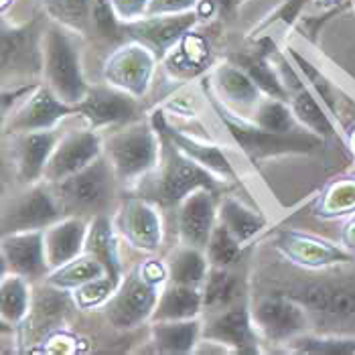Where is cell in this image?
<instances>
[{
    "label": "cell",
    "instance_id": "45",
    "mask_svg": "<svg viewBox=\"0 0 355 355\" xmlns=\"http://www.w3.org/2000/svg\"><path fill=\"white\" fill-rule=\"evenodd\" d=\"M201 0H150L146 17H161V15H181L197 10Z\"/></svg>",
    "mask_w": 355,
    "mask_h": 355
},
{
    "label": "cell",
    "instance_id": "34",
    "mask_svg": "<svg viewBox=\"0 0 355 355\" xmlns=\"http://www.w3.org/2000/svg\"><path fill=\"white\" fill-rule=\"evenodd\" d=\"M240 293H242V286H240V278L236 274L230 272V268L211 266L203 286H201L203 311L216 313L221 309H227L240 301V297H242Z\"/></svg>",
    "mask_w": 355,
    "mask_h": 355
},
{
    "label": "cell",
    "instance_id": "31",
    "mask_svg": "<svg viewBox=\"0 0 355 355\" xmlns=\"http://www.w3.org/2000/svg\"><path fill=\"white\" fill-rule=\"evenodd\" d=\"M166 268H168V282H177V284H187V286H197L201 288L207 272L211 268L209 260H207V254L205 250H199V248L183 246L177 248L168 262H166Z\"/></svg>",
    "mask_w": 355,
    "mask_h": 355
},
{
    "label": "cell",
    "instance_id": "47",
    "mask_svg": "<svg viewBox=\"0 0 355 355\" xmlns=\"http://www.w3.org/2000/svg\"><path fill=\"white\" fill-rule=\"evenodd\" d=\"M339 4H341V0H313V6H315V10H323V12L337 8Z\"/></svg>",
    "mask_w": 355,
    "mask_h": 355
},
{
    "label": "cell",
    "instance_id": "10",
    "mask_svg": "<svg viewBox=\"0 0 355 355\" xmlns=\"http://www.w3.org/2000/svg\"><path fill=\"white\" fill-rule=\"evenodd\" d=\"M272 61L278 69V76L286 87L288 94V106L293 108L297 120L301 122L302 128H306L309 132L317 135L321 138L337 137V128L333 122V116L329 114L325 104L319 100V96L309 87V83L304 82L301 71L297 69V65L293 63V59L284 51H274Z\"/></svg>",
    "mask_w": 355,
    "mask_h": 355
},
{
    "label": "cell",
    "instance_id": "27",
    "mask_svg": "<svg viewBox=\"0 0 355 355\" xmlns=\"http://www.w3.org/2000/svg\"><path fill=\"white\" fill-rule=\"evenodd\" d=\"M203 323L199 317L185 321H155L150 323V341L159 354L185 355L197 352Z\"/></svg>",
    "mask_w": 355,
    "mask_h": 355
},
{
    "label": "cell",
    "instance_id": "40",
    "mask_svg": "<svg viewBox=\"0 0 355 355\" xmlns=\"http://www.w3.org/2000/svg\"><path fill=\"white\" fill-rule=\"evenodd\" d=\"M242 246L244 244L225 225H221L218 221V225L209 238V244L205 248V254H207V260L211 266L232 268L242 258Z\"/></svg>",
    "mask_w": 355,
    "mask_h": 355
},
{
    "label": "cell",
    "instance_id": "4",
    "mask_svg": "<svg viewBox=\"0 0 355 355\" xmlns=\"http://www.w3.org/2000/svg\"><path fill=\"white\" fill-rule=\"evenodd\" d=\"M214 106L218 112L219 120L225 124L230 137L242 148V153L248 155L252 161L256 159H266V157H280V155H304L313 153L315 148L321 146L323 138L304 132L302 128L293 132H270L264 130L250 120L223 108L218 100L214 98Z\"/></svg>",
    "mask_w": 355,
    "mask_h": 355
},
{
    "label": "cell",
    "instance_id": "50",
    "mask_svg": "<svg viewBox=\"0 0 355 355\" xmlns=\"http://www.w3.org/2000/svg\"><path fill=\"white\" fill-rule=\"evenodd\" d=\"M352 150L355 153V130H354V135H352Z\"/></svg>",
    "mask_w": 355,
    "mask_h": 355
},
{
    "label": "cell",
    "instance_id": "13",
    "mask_svg": "<svg viewBox=\"0 0 355 355\" xmlns=\"http://www.w3.org/2000/svg\"><path fill=\"white\" fill-rule=\"evenodd\" d=\"M104 155V138L94 128H80L63 132L49 163L45 166L43 181L47 183H61L67 177L80 173L89 166L96 159Z\"/></svg>",
    "mask_w": 355,
    "mask_h": 355
},
{
    "label": "cell",
    "instance_id": "12",
    "mask_svg": "<svg viewBox=\"0 0 355 355\" xmlns=\"http://www.w3.org/2000/svg\"><path fill=\"white\" fill-rule=\"evenodd\" d=\"M252 319L258 333L272 343H288L304 333L306 309L288 295H266L254 302Z\"/></svg>",
    "mask_w": 355,
    "mask_h": 355
},
{
    "label": "cell",
    "instance_id": "11",
    "mask_svg": "<svg viewBox=\"0 0 355 355\" xmlns=\"http://www.w3.org/2000/svg\"><path fill=\"white\" fill-rule=\"evenodd\" d=\"M71 114H78L76 106L59 100L47 83H39L17 108L2 118V130L4 137L51 130Z\"/></svg>",
    "mask_w": 355,
    "mask_h": 355
},
{
    "label": "cell",
    "instance_id": "20",
    "mask_svg": "<svg viewBox=\"0 0 355 355\" xmlns=\"http://www.w3.org/2000/svg\"><path fill=\"white\" fill-rule=\"evenodd\" d=\"M218 225L216 191L197 189L177 205V230L183 246L205 250Z\"/></svg>",
    "mask_w": 355,
    "mask_h": 355
},
{
    "label": "cell",
    "instance_id": "21",
    "mask_svg": "<svg viewBox=\"0 0 355 355\" xmlns=\"http://www.w3.org/2000/svg\"><path fill=\"white\" fill-rule=\"evenodd\" d=\"M209 80L219 104L246 120L252 118L256 106L264 98L262 89L238 63H219L218 67H214Z\"/></svg>",
    "mask_w": 355,
    "mask_h": 355
},
{
    "label": "cell",
    "instance_id": "7",
    "mask_svg": "<svg viewBox=\"0 0 355 355\" xmlns=\"http://www.w3.org/2000/svg\"><path fill=\"white\" fill-rule=\"evenodd\" d=\"M63 218V209L51 183L39 181L4 199L2 236L19 232H41Z\"/></svg>",
    "mask_w": 355,
    "mask_h": 355
},
{
    "label": "cell",
    "instance_id": "36",
    "mask_svg": "<svg viewBox=\"0 0 355 355\" xmlns=\"http://www.w3.org/2000/svg\"><path fill=\"white\" fill-rule=\"evenodd\" d=\"M284 53L293 59V63L297 65V69L301 71V76L304 78V82L309 83V87L319 96V100L325 104V108L329 110V114L333 118L339 116V106H337V89H335V83L329 80L327 76L306 57L302 55L297 47L293 45H286L284 47Z\"/></svg>",
    "mask_w": 355,
    "mask_h": 355
},
{
    "label": "cell",
    "instance_id": "28",
    "mask_svg": "<svg viewBox=\"0 0 355 355\" xmlns=\"http://www.w3.org/2000/svg\"><path fill=\"white\" fill-rule=\"evenodd\" d=\"M201 313H203L201 288L168 282L161 291V297H159L150 323H155V321H185V319L199 317Z\"/></svg>",
    "mask_w": 355,
    "mask_h": 355
},
{
    "label": "cell",
    "instance_id": "23",
    "mask_svg": "<svg viewBox=\"0 0 355 355\" xmlns=\"http://www.w3.org/2000/svg\"><path fill=\"white\" fill-rule=\"evenodd\" d=\"M63 132L51 130H39V132H23L12 135V164L17 179L23 185H33L43 181L45 166L53 155L55 146Z\"/></svg>",
    "mask_w": 355,
    "mask_h": 355
},
{
    "label": "cell",
    "instance_id": "39",
    "mask_svg": "<svg viewBox=\"0 0 355 355\" xmlns=\"http://www.w3.org/2000/svg\"><path fill=\"white\" fill-rule=\"evenodd\" d=\"M288 352L306 355H352L355 354V339L317 337V335L301 333L288 341Z\"/></svg>",
    "mask_w": 355,
    "mask_h": 355
},
{
    "label": "cell",
    "instance_id": "29",
    "mask_svg": "<svg viewBox=\"0 0 355 355\" xmlns=\"http://www.w3.org/2000/svg\"><path fill=\"white\" fill-rule=\"evenodd\" d=\"M85 252L96 256L104 266L112 278L122 280V264H120V254L116 246V234H114V223L104 216H96L89 219L87 225V236H85Z\"/></svg>",
    "mask_w": 355,
    "mask_h": 355
},
{
    "label": "cell",
    "instance_id": "51",
    "mask_svg": "<svg viewBox=\"0 0 355 355\" xmlns=\"http://www.w3.org/2000/svg\"><path fill=\"white\" fill-rule=\"evenodd\" d=\"M238 2H240V0H238Z\"/></svg>",
    "mask_w": 355,
    "mask_h": 355
},
{
    "label": "cell",
    "instance_id": "37",
    "mask_svg": "<svg viewBox=\"0 0 355 355\" xmlns=\"http://www.w3.org/2000/svg\"><path fill=\"white\" fill-rule=\"evenodd\" d=\"M319 218H343L355 214V177L331 181L317 199Z\"/></svg>",
    "mask_w": 355,
    "mask_h": 355
},
{
    "label": "cell",
    "instance_id": "22",
    "mask_svg": "<svg viewBox=\"0 0 355 355\" xmlns=\"http://www.w3.org/2000/svg\"><path fill=\"white\" fill-rule=\"evenodd\" d=\"M315 43L331 63L355 82V10L352 6H337L319 28Z\"/></svg>",
    "mask_w": 355,
    "mask_h": 355
},
{
    "label": "cell",
    "instance_id": "38",
    "mask_svg": "<svg viewBox=\"0 0 355 355\" xmlns=\"http://www.w3.org/2000/svg\"><path fill=\"white\" fill-rule=\"evenodd\" d=\"M250 122L270 132H293L301 128V122L297 120L288 102L276 100L270 96L262 98V102L254 110Z\"/></svg>",
    "mask_w": 355,
    "mask_h": 355
},
{
    "label": "cell",
    "instance_id": "14",
    "mask_svg": "<svg viewBox=\"0 0 355 355\" xmlns=\"http://www.w3.org/2000/svg\"><path fill=\"white\" fill-rule=\"evenodd\" d=\"M258 335L260 333L254 325L252 311L244 304H232L227 309L209 313L201 331V337L207 343L221 345L234 354H256Z\"/></svg>",
    "mask_w": 355,
    "mask_h": 355
},
{
    "label": "cell",
    "instance_id": "41",
    "mask_svg": "<svg viewBox=\"0 0 355 355\" xmlns=\"http://www.w3.org/2000/svg\"><path fill=\"white\" fill-rule=\"evenodd\" d=\"M120 280L112 278L110 274L96 278L87 284H83L80 288H76L73 295V302L76 306H80L82 311H92V309H104V304L112 299V295L116 293Z\"/></svg>",
    "mask_w": 355,
    "mask_h": 355
},
{
    "label": "cell",
    "instance_id": "2",
    "mask_svg": "<svg viewBox=\"0 0 355 355\" xmlns=\"http://www.w3.org/2000/svg\"><path fill=\"white\" fill-rule=\"evenodd\" d=\"M104 155L120 183H135L161 164L163 140L153 122L132 120L104 138Z\"/></svg>",
    "mask_w": 355,
    "mask_h": 355
},
{
    "label": "cell",
    "instance_id": "16",
    "mask_svg": "<svg viewBox=\"0 0 355 355\" xmlns=\"http://www.w3.org/2000/svg\"><path fill=\"white\" fill-rule=\"evenodd\" d=\"M89 128H118L137 120L138 100L108 83L89 85L85 98L76 106Z\"/></svg>",
    "mask_w": 355,
    "mask_h": 355
},
{
    "label": "cell",
    "instance_id": "33",
    "mask_svg": "<svg viewBox=\"0 0 355 355\" xmlns=\"http://www.w3.org/2000/svg\"><path fill=\"white\" fill-rule=\"evenodd\" d=\"M31 280L19 274L4 272L0 280V315L8 325L23 323L31 313Z\"/></svg>",
    "mask_w": 355,
    "mask_h": 355
},
{
    "label": "cell",
    "instance_id": "19",
    "mask_svg": "<svg viewBox=\"0 0 355 355\" xmlns=\"http://www.w3.org/2000/svg\"><path fill=\"white\" fill-rule=\"evenodd\" d=\"M19 274L31 282L47 278L51 272L45 252V234L19 232L2 236V274Z\"/></svg>",
    "mask_w": 355,
    "mask_h": 355
},
{
    "label": "cell",
    "instance_id": "15",
    "mask_svg": "<svg viewBox=\"0 0 355 355\" xmlns=\"http://www.w3.org/2000/svg\"><path fill=\"white\" fill-rule=\"evenodd\" d=\"M118 234L142 254H155L163 244V218L159 205L144 197L126 199L116 216Z\"/></svg>",
    "mask_w": 355,
    "mask_h": 355
},
{
    "label": "cell",
    "instance_id": "49",
    "mask_svg": "<svg viewBox=\"0 0 355 355\" xmlns=\"http://www.w3.org/2000/svg\"><path fill=\"white\" fill-rule=\"evenodd\" d=\"M10 2H12V0H2V12H6V10H8Z\"/></svg>",
    "mask_w": 355,
    "mask_h": 355
},
{
    "label": "cell",
    "instance_id": "30",
    "mask_svg": "<svg viewBox=\"0 0 355 355\" xmlns=\"http://www.w3.org/2000/svg\"><path fill=\"white\" fill-rule=\"evenodd\" d=\"M218 221L225 225L242 244L252 242L258 234H262L268 225V219L260 211L248 207L246 203L236 197H225L218 203Z\"/></svg>",
    "mask_w": 355,
    "mask_h": 355
},
{
    "label": "cell",
    "instance_id": "8",
    "mask_svg": "<svg viewBox=\"0 0 355 355\" xmlns=\"http://www.w3.org/2000/svg\"><path fill=\"white\" fill-rule=\"evenodd\" d=\"M157 65V53L144 43L130 39L110 51L102 65V80L112 87H118L132 98L142 100L153 85Z\"/></svg>",
    "mask_w": 355,
    "mask_h": 355
},
{
    "label": "cell",
    "instance_id": "35",
    "mask_svg": "<svg viewBox=\"0 0 355 355\" xmlns=\"http://www.w3.org/2000/svg\"><path fill=\"white\" fill-rule=\"evenodd\" d=\"M49 19L78 35H94V0H43Z\"/></svg>",
    "mask_w": 355,
    "mask_h": 355
},
{
    "label": "cell",
    "instance_id": "48",
    "mask_svg": "<svg viewBox=\"0 0 355 355\" xmlns=\"http://www.w3.org/2000/svg\"><path fill=\"white\" fill-rule=\"evenodd\" d=\"M214 2H216V6H218V10L221 15H230L236 8V4H238V0H214Z\"/></svg>",
    "mask_w": 355,
    "mask_h": 355
},
{
    "label": "cell",
    "instance_id": "9",
    "mask_svg": "<svg viewBox=\"0 0 355 355\" xmlns=\"http://www.w3.org/2000/svg\"><path fill=\"white\" fill-rule=\"evenodd\" d=\"M164 138V137H163ZM161 175L157 183V203L164 207L179 205L189 193L197 189H218L216 175L181 153L168 138L163 140Z\"/></svg>",
    "mask_w": 355,
    "mask_h": 355
},
{
    "label": "cell",
    "instance_id": "42",
    "mask_svg": "<svg viewBox=\"0 0 355 355\" xmlns=\"http://www.w3.org/2000/svg\"><path fill=\"white\" fill-rule=\"evenodd\" d=\"M124 33V25L118 21L110 0H94V35L112 39Z\"/></svg>",
    "mask_w": 355,
    "mask_h": 355
},
{
    "label": "cell",
    "instance_id": "1",
    "mask_svg": "<svg viewBox=\"0 0 355 355\" xmlns=\"http://www.w3.org/2000/svg\"><path fill=\"white\" fill-rule=\"evenodd\" d=\"M78 33L49 21L43 35V83L69 106H78L89 85L83 76Z\"/></svg>",
    "mask_w": 355,
    "mask_h": 355
},
{
    "label": "cell",
    "instance_id": "26",
    "mask_svg": "<svg viewBox=\"0 0 355 355\" xmlns=\"http://www.w3.org/2000/svg\"><path fill=\"white\" fill-rule=\"evenodd\" d=\"M89 221L76 216H63L51 223L45 234V252L49 268H59L85 252V236Z\"/></svg>",
    "mask_w": 355,
    "mask_h": 355
},
{
    "label": "cell",
    "instance_id": "18",
    "mask_svg": "<svg viewBox=\"0 0 355 355\" xmlns=\"http://www.w3.org/2000/svg\"><path fill=\"white\" fill-rule=\"evenodd\" d=\"M197 10L181 12V15H161V17H144L137 23L124 25V33L130 35V39H137L144 43L148 49H153L159 59H164L175 45H179L195 25L199 23Z\"/></svg>",
    "mask_w": 355,
    "mask_h": 355
},
{
    "label": "cell",
    "instance_id": "25",
    "mask_svg": "<svg viewBox=\"0 0 355 355\" xmlns=\"http://www.w3.org/2000/svg\"><path fill=\"white\" fill-rule=\"evenodd\" d=\"M304 309L323 313L333 319H349L355 315V288L337 282H306L286 293Z\"/></svg>",
    "mask_w": 355,
    "mask_h": 355
},
{
    "label": "cell",
    "instance_id": "46",
    "mask_svg": "<svg viewBox=\"0 0 355 355\" xmlns=\"http://www.w3.org/2000/svg\"><path fill=\"white\" fill-rule=\"evenodd\" d=\"M341 246L355 254V214L349 216L345 225L341 227Z\"/></svg>",
    "mask_w": 355,
    "mask_h": 355
},
{
    "label": "cell",
    "instance_id": "5",
    "mask_svg": "<svg viewBox=\"0 0 355 355\" xmlns=\"http://www.w3.org/2000/svg\"><path fill=\"white\" fill-rule=\"evenodd\" d=\"M45 27L41 19H33L28 23L10 25L2 19V80L4 85L37 82L43 78V35Z\"/></svg>",
    "mask_w": 355,
    "mask_h": 355
},
{
    "label": "cell",
    "instance_id": "3",
    "mask_svg": "<svg viewBox=\"0 0 355 355\" xmlns=\"http://www.w3.org/2000/svg\"><path fill=\"white\" fill-rule=\"evenodd\" d=\"M118 183L120 181L112 164L106 155H102L80 173L67 177L61 183H55L53 189L63 216H76L89 221L96 216L108 214Z\"/></svg>",
    "mask_w": 355,
    "mask_h": 355
},
{
    "label": "cell",
    "instance_id": "17",
    "mask_svg": "<svg viewBox=\"0 0 355 355\" xmlns=\"http://www.w3.org/2000/svg\"><path fill=\"white\" fill-rule=\"evenodd\" d=\"M274 246L288 262L301 268H309V270L345 264V262H352L355 256L345 248L331 244L327 240H321L304 232H297V230L278 232Z\"/></svg>",
    "mask_w": 355,
    "mask_h": 355
},
{
    "label": "cell",
    "instance_id": "6",
    "mask_svg": "<svg viewBox=\"0 0 355 355\" xmlns=\"http://www.w3.org/2000/svg\"><path fill=\"white\" fill-rule=\"evenodd\" d=\"M164 282L148 276L142 264H137L122 276L116 293L104 304V315L114 329L128 331L150 321L157 309Z\"/></svg>",
    "mask_w": 355,
    "mask_h": 355
},
{
    "label": "cell",
    "instance_id": "32",
    "mask_svg": "<svg viewBox=\"0 0 355 355\" xmlns=\"http://www.w3.org/2000/svg\"><path fill=\"white\" fill-rule=\"evenodd\" d=\"M106 274H108L106 266L96 256L83 252L78 258H73L71 262H67L59 268H53L47 274L45 282L53 288L76 291V288H80V286L96 280V278H102Z\"/></svg>",
    "mask_w": 355,
    "mask_h": 355
},
{
    "label": "cell",
    "instance_id": "44",
    "mask_svg": "<svg viewBox=\"0 0 355 355\" xmlns=\"http://www.w3.org/2000/svg\"><path fill=\"white\" fill-rule=\"evenodd\" d=\"M110 4L116 12L118 21L122 25H130V23H137L146 17L150 0H110Z\"/></svg>",
    "mask_w": 355,
    "mask_h": 355
},
{
    "label": "cell",
    "instance_id": "24",
    "mask_svg": "<svg viewBox=\"0 0 355 355\" xmlns=\"http://www.w3.org/2000/svg\"><path fill=\"white\" fill-rule=\"evenodd\" d=\"M153 126L157 128V132L161 137L168 138L181 153H185L189 159H193L197 164H201L203 168H207L209 173H214L216 177L236 179V173H234L232 164H230L227 157L223 155V150L219 148L218 144L191 137V135H185L183 130H177L175 126L164 122L163 112H155Z\"/></svg>",
    "mask_w": 355,
    "mask_h": 355
},
{
    "label": "cell",
    "instance_id": "43",
    "mask_svg": "<svg viewBox=\"0 0 355 355\" xmlns=\"http://www.w3.org/2000/svg\"><path fill=\"white\" fill-rule=\"evenodd\" d=\"M313 2V0H282L276 10L270 12L264 21V28L270 27H293L299 19H302V12L306 8V4Z\"/></svg>",
    "mask_w": 355,
    "mask_h": 355
}]
</instances>
